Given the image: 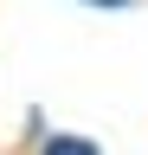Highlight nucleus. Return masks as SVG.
Masks as SVG:
<instances>
[{
	"mask_svg": "<svg viewBox=\"0 0 148 155\" xmlns=\"http://www.w3.org/2000/svg\"><path fill=\"white\" fill-rule=\"evenodd\" d=\"M39 155H97V149H90L84 136H52V142H45Z\"/></svg>",
	"mask_w": 148,
	"mask_h": 155,
	"instance_id": "nucleus-1",
	"label": "nucleus"
},
{
	"mask_svg": "<svg viewBox=\"0 0 148 155\" xmlns=\"http://www.w3.org/2000/svg\"><path fill=\"white\" fill-rule=\"evenodd\" d=\"M90 7H129V0H90Z\"/></svg>",
	"mask_w": 148,
	"mask_h": 155,
	"instance_id": "nucleus-2",
	"label": "nucleus"
}]
</instances>
